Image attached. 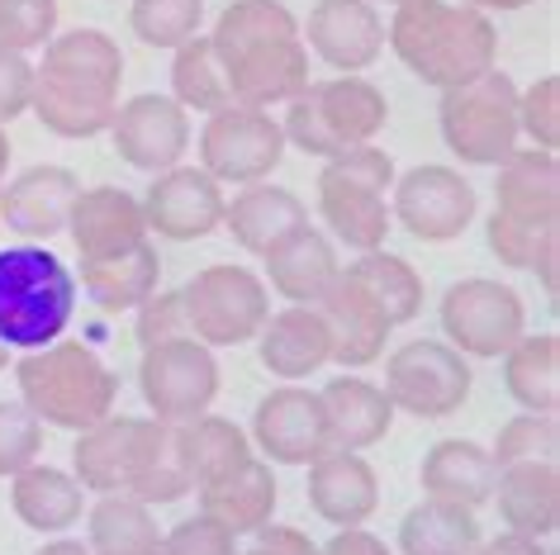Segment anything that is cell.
<instances>
[{"label":"cell","mask_w":560,"mask_h":555,"mask_svg":"<svg viewBox=\"0 0 560 555\" xmlns=\"http://www.w3.org/2000/svg\"><path fill=\"white\" fill-rule=\"evenodd\" d=\"M389 48L418 81L438 91H456L494 72L499 34L489 15L452 0H404L389 20Z\"/></svg>","instance_id":"cell-1"},{"label":"cell","mask_w":560,"mask_h":555,"mask_svg":"<svg viewBox=\"0 0 560 555\" xmlns=\"http://www.w3.org/2000/svg\"><path fill=\"white\" fill-rule=\"evenodd\" d=\"M15 385H20V404L38 423L67 427V433H86V427L109 418L119 399L115 370L86 342H62V338L24 356L15 366Z\"/></svg>","instance_id":"cell-2"},{"label":"cell","mask_w":560,"mask_h":555,"mask_svg":"<svg viewBox=\"0 0 560 555\" xmlns=\"http://www.w3.org/2000/svg\"><path fill=\"white\" fill-rule=\"evenodd\" d=\"M494 214H489V252L509 271H532L541 247L560 238V162L541 147H513L499 162Z\"/></svg>","instance_id":"cell-3"},{"label":"cell","mask_w":560,"mask_h":555,"mask_svg":"<svg viewBox=\"0 0 560 555\" xmlns=\"http://www.w3.org/2000/svg\"><path fill=\"white\" fill-rule=\"evenodd\" d=\"M77 314V281L48 247L20 243L0 252V342L38 352L58 342Z\"/></svg>","instance_id":"cell-4"},{"label":"cell","mask_w":560,"mask_h":555,"mask_svg":"<svg viewBox=\"0 0 560 555\" xmlns=\"http://www.w3.org/2000/svg\"><path fill=\"white\" fill-rule=\"evenodd\" d=\"M389 186H395V162L381 147L361 143L328 157V166L318 172V210H324L332 238L357 252H381L389 238V219H395L385 204Z\"/></svg>","instance_id":"cell-5"},{"label":"cell","mask_w":560,"mask_h":555,"mask_svg":"<svg viewBox=\"0 0 560 555\" xmlns=\"http://www.w3.org/2000/svg\"><path fill=\"white\" fill-rule=\"evenodd\" d=\"M389 105L381 86L361 76H338V81H310L285 109V143H295L310 157H338L347 147L371 143L385 129Z\"/></svg>","instance_id":"cell-6"},{"label":"cell","mask_w":560,"mask_h":555,"mask_svg":"<svg viewBox=\"0 0 560 555\" xmlns=\"http://www.w3.org/2000/svg\"><path fill=\"white\" fill-rule=\"evenodd\" d=\"M442 143L466 166H499L517 147V86L503 72H485L470 86L442 91Z\"/></svg>","instance_id":"cell-7"},{"label":"cell","mask_w":560,"mask_h":555,"mask_svg":"<svg viewBox=\"0 0 560 555\" xmlns=\"http://www.w3.org/2000/svg\"><path fill=\"white\" fill-rule=\"evenodd\" d=\"M180 299H186L190 338L205 346H237L257 338L261 323L271 318L266 285L243 267H205L180 290Z\"/></svg>","instance_id":"cell-8"},{"label":"cell","mask_w":560,"mask_h":555,"mask_svg":"<svg viewBox=\"0 0 560 555\" xmlns=\"http://www.w3.org/2000/svg\"><path fill=\"white\" fill-rule=\"evenodd\" d=\"M138 390L158 423H190L209 413L219 394V361L209 356L205 342L172 338L158 346H143V366H138Z\"/></svg>","instance_id":"cell-9"},{"label":"cell","mask_w":560,"mask_h":555,"mask_svg":"<svg viewBox=\"0 0 560 555\" xmlns=\"http://www.w3.org/2000/svg\"><path fill=\"white\" fill-rule=\"evenodd\" d=\"M385 399L413 418H446L470 399V366L446 342H404L385 361Z\"/></svg>","instance_id":"cell-10"},{"label":"cell","mask_w":560,"mask_h":555,"mask_svg":"<svg viewBox=\"0 0 560 555\" xmlns=\"http://www.w3.org/2000/svg\"><path fill=\"white\" fill-rule=\"evenodd\" d=\"M442 332L452 352L499 361L523 338V299L503 281H456L442 295Z\"/></svg>","instance_id":"cell-11"},{"label":"cell","mask_w":560,"mask_h":555,"mask_svg":"<svg viewBox=\"0 0 560 555\" xmlns=\"http://www.w3.org/2000/svg\"><path fill=\"white\" fill-rule=\"evenodd\" d=\"M285 152V133L266 109H247V105H229L219 115H209L200 129V172H209L223 186H257L261 176H271V166Z\"/></svg>","instance_id":"cell-12"},{"label":"cell","mask_w":560,"mask_h":555,"mask_svg":"<svg viewBox=\"0 0 560 555\" xmlns=\"http://www.w3.org/2000/svg\"><path fill=\"white\" fill-rule=\"evenodd\" d=\"M214 58H219L223 86H229V101L247 109L290 105L310 86V48L300 38H266V44L223 48Z\"/></svg>","instance_id":"cell-13"},{"label":"cell","mask_w":560,"mask_h":555,"mask_svg":"<svg viewBox=\"0 0 560 555\" xmlns=\"http://www.w3.org/2000/svg\"><path fill=\"white\" fill-rule=\"evenodd\" d=\"M389 214L423 243H456L475 219V190L452 166H413L395 180Z\"/></svg>","instance_id":"cell-14"},{"label":"cell","mask_w":560,"mask_h":555,"mask_svg":"<svg viewBox=\"0 0 560 555\" xmlns=\"http://www.w3.org/2000/svg\"><path fill=\"white\" fill-rule=\"evenodd\" d=\"M109 138H115V152L133 172H172L180 166L190 147V119L172 95H133L115 109L109 119Z\"/></svg>","instance_id":"cell-15"},{"label":"cell","mask_w":560,"mask_h":555,"mask_svg":"<svg viewBox=\"0 0 560 555\" xmlns=\"http://www.w3.org/2000/svg\"><path fill=\"white\" fill-rule=\"evenodd\" d=\"M143 204V224L148 233H158L166 243H195L205 233H214L223 224V190L219 180L200 172V166H172V172L152 176Z\"/></svg>","instance_id":"cell-16"},{"label":"cell","mask_w":560,"mask_h":555,"mask_svg":"<svg viewBox=\"0 0 560 555\" xmlns=\"http://www.w3.org/2000/svg\"><path fill=\"white\" fill-rule=\"evenodd\" d=\"M252 441L271 456L276 465H310L328 451V423L318 394L285 385L271 390L252 413Z\"/></svg>","instance_id":"cell-17"},{"label":"cell","mask_w":560,"mask_h":555,"mask_svg":"<svg viewBox=\"0 0 560 555\" xmlns=\"http://www.w3.org/2000/svg\"><path fill=\"white\" fill-rule=\"evenodd\" d=\"M300 44H310V52L338 67L342 76H357L385 52V24L371 0H318Z\"/></svg>","instance_id":"cell-18"},{"label":"cell","mask_w":560,"mask_h":555,"mask_svg":"<svg viewBox=\"0 0 560 555\" xmlns=\"http://www.w3.org/2000/svg\"><path fill=\"white\" fill-rule=\"evenodd\" d=\"M318 318H324V328H328L332 361H342V366H352V370L381 361L385 356V338L395 332L389 328V318L381 314V304H375L347 271H338V281L324 290V299H318Z\"/></svg>","instance_id":"cell-19"},{"label":"cell","mask_w":560,"mask_h":555,"mask_svg":"<svg viewBox=\"0 0 560 555\" xmlns=\"http://www.w3.org/2000/svg\"><path fill=\"white\" fill-rule=\"evenodd\" d=\"M81 180L67 166H30L0 190V219L20 238H58L72 219Z\"/></svg>","instance_id":"cell-20"},{"label":"cell","mask_w":560,"mask_h":555,"mask_svg":"<svg viewBox=\"0 0 560 555\" xmlns=\"http://www.w3.org/2000/svg\"><path fill=\"white\" fill-rule=\"evenodd\" d=\"M67 228H72V243H77L81 261H105V257H119V252H129V247L148 243L143 204L119 186L81 190Z\"/></svg>","instance_id":"cell-21"},{"label":"cell","mask_w":560,"mask_h":555,"mask_svg":"<svg viewBox=\"0 0 560 555\" xmlns=\"http://www.w3.org/2000/svg\"><path fill=\"white\" fill-rule=\"evenodd\" d=\"M30 109L38 115V123H44L48 133L86 143V138L109 129V119H115V109H119V91H105V86H91V81L58 76V72L34 67Z\"/></svg>","instance_id":"cell-22"},{"label":"cell","mask_w":560,"mask_h":555,"mask_svg":"<svg viewBox=\"0 0 560 555\" xmlns=\"http://www.w3.org/2000/svg\"><path fill=\"white\" fill-rule=\"evenodd\" d=\"M310 504L318 518L332 527H361L381 508V480L361 461V451H338L328 447L318 461H310Z\"/></svg>","instance_id":"cell-23"},{"label":"cell","mask_w":560,"mask_h":555,"mask_svg":"<svg viewBox=\"0 0 560 555\" xmlns=\"http://www.w3.org/2000/svg\"><path fill=\"white\" fill-rule=\"evenodd\" d=\"M138 437H143V418H124V413L119 418L109 413V418L86 427L72 447V480L91 494H129Z\"/></svg>","instance_id":"cell-24"},{"label":"cell","mask_w":560,"mask_h":555,"mask_svg":"<svg viewBox=\"0 0 560 555\" xmlns=\"http://www.w3.org/2000/svg\"><path fill=\"white\" fill-rule=\"evenodd\" d=\"M499 518L509 522V532L523 536H551L560 527V470L556 461H517L499 465L494 494Z\"/></svg>","instance_id":"cell-25"},{"label":"cell","mask_w":560,"mask_h":555,"mask_svg":"<svg viewBox=\"0 0 560 555\" xmlns=\"http://www.w3.org/2000/svg\"><path fill=\"white\" fill-rule=\"evenodd\" d=\"M324 361H332V342L314 304H290L261 323V366L276 380H304Z\"/></svg>","instance_id":"cell-26"},{"label":"cell","mask_w":560,"mask_h":555,"mask_svg":"<svg viewBox=\"0 0 560 555\" xmlns=\"http://www.w3.org/2000/svg\"><path fill=\"white\" fill-rule=\"evenodd\" d=\"M223 224H229L233 243L252 257H266L271 247H280L290 233L310 228V210L300 204V196L280 186H247L233 204H223Z\"/></svg>","instance_id":"cell-27"},{"label":"cell","mask_w":560,"mask_h":555,"mask_svg":"<svg viewBox=\"0 0 560 555\" xmlns=\"http://www.w3.org/2000/svg\"><path fill=\"white\" fill-rule=\"evenodd\" d=\"M324 423H328V447L338 451H366L375 441H385L389 423H395V404L385 399V390H375L361 376H342L332 380L324 394Z\"/></svg>","instance_id":"cell-28"},{"label":"cell","mask_w":560,"mask_h":555,"mask_svg":"<svg viewBox=\"0 0 560 555\" xmlns=\"http://www.w3.org/2000/svg\"><path fill=\"white\" fill-rule=\"evenodd\" d=\"M418 480H423V494L438 498V504L480 508V504H489V494H494L499 465L480 441H438V447L423 456Z\"/></svg>","instance_id":"cell-29"},{"label":"cell","mask_w":560,"mask_h":555,"mask_svg":"<svg viewBox=\"0 0 560 555\" xmlns=\"http://www.w3.org/2000/svg\"><path fill=\"white\" fill-rule=\"evenodd\" d=\"M261 261H266V275H271V290L285 295L290 304H318L324 290L338 281V271H342L332 243L318 228L290 233V238L280 247H271Z\"/></svg>","instance_id":"cell-30"},{"label":"cell","mask_w":560,"mask_h":555,"mask_svg":"<svg viewBox=\"0 0 560 555\" xmlns=\"http://www.w3.org/2000/svg\"><path fill=\"white\" fill-rule=\"evenodd\" d=\"M200 508H205V518L223 522L233 536L257 532V527H266L271 522V512H276V475H271V465L243 461L237 470H229V475L200 484Z\"/></svg>","instance_id":"cell-31"},{"label":"cell","mask_w":560,"mask_h":555,"mask_svg":"<svg viewBox=\"0 0 560 555\" xmlns=\"http://www.w3.org/2000/svg\"><path fill=\"white\" fill-rule=\"evenodd\" d=\"M158 281H162V261L152 243H138L129 252L105 261H81V290L109 314L138 309L143 299L158 295Z\"/></svg>","instance_id":"cell-32"},{"label":"cell","mask_w":560,"mask_h":555,"mask_svg":"<svg viewBox=\"0 0 560 555\" xmlns=\"http://www.w3.org/2000/svg\"><path fill=\"white\" fill-rule=\"evenodd\" d=\"M503 385L523 404V413H556L560 409V338L537 332L517 338L503 352Z\"/></svg>","instance_id":"cell-33"},{"label":"cell","mask_w":560,"mask_h":555,"mask_svg":"<svg viewBox=\"0 0 560 555\" xmlns=\"http://www.w3.org/2000/svg\"><path fill=\"white\" fill-rule=\"evenodd\" d=\"M86 532L91 555H162V527L133 494H101L86 512Z\"/></svg>","instance_id":"cell-34"},{"label":"cell","mask_w":560,"mask_h":555,"mask_svg":"<svg viewBox=\"0 0 560 555\" xmlns=\"http://www.w3.org/2000/svg\"><path fill=\"white\" fill-rule=\"evenodd\" d=\"M176 447H180V461H186L190 489H200V484L229 475V470L252 461V437L233 418H214V413H200V418L180 423Z\"/></svg>","instance_id":"cell-35"},{"label":"cell","mask_w":560,"mask_h":555,"mask_svg":"<svg viewBox=\"0 0 560 555\" xmlns=\"http://www.w3.org/2000/svg\"><path fill=\"white\" fill-rule=\"evenodd\" d=\"M10 504H15L20 522L34 527V532H67V527L86 512L81 484L67 475V470H52V465H38V461L15 475Z\"/></svg>","instance_id":"cell-36"},{"label":"cell","mask_w":560,"mask_h":555,"mask_svg":"<svg viewBox=\"0 0 560 555\" xmlns=\"http://www.w3.org/2000/svg\"><path fill=\"white\" fill-rule=\"evenodd\" d=\"M129 494L138 504H176L190 494V475L176 447V427L143 418V437H138V461H133V484Z\"/></svg>","instance_id":"cell-37"},{"label":"cell","mask_w":560,"mask_h":555,"mask_svg":"<svg viewBox=\"0 0 560 555\" xmlns=\"http://www.w3.org/2000/svg\"><path fill=\"white\" fill-rule=\"evenodd\" d=\"M475 546H480L475 508L423 498V504L399 522V551L404 555H475Z\"/></svg>","instance_id":"cell-38"},{"label":"cell","mask_w":560,"mask_h":555,"mask_svg":"<svg viewBox=\"0 0 560 555\" xmlns=\"http://www.w3.org/2000/svg\"><path fill=\"white\" fill-rule=\"evenodd\" d=\"M347 275L366 290V295L381 304V314L389 318V328L409 323V318H418V309H423V281H418V271L409 267L404 257L395 252H361L352 267H347Z\"/></svg>","instance_id":"cell-39"},{"label":"cell","mask_w":560,"mask_h":555,"mask_svg":"<svg viewBox=\"0 0 560 555\" xmlns=\"http://www.w3.org/2000/svg\"><path fill=\"white\" fill-rule=\"evenodd\" d=\"M44 72L77 76V81H91V86L119 91V81H124V52H119L115 38L101 34V29H72V34H62V38H52V44H48Z\"/></svg>","instance_id":"cell-40"},{"label":"cell","mask_w":560,"mask_h":555,"mask_svg":"<svg viewBox=\"0 0 560 555\" xmlns=\"http://www.w3.org/2000/svg\"><path fill=\"white\" fill-rule=\"evenodd\" d=\"M172 101L180 109H200V115H219V109H229V86H223V72H219V58L214 48H209V38L195 34L190 44L176 48L172 58Z\"/></svg>","instance_id":"cell-41"},{"label":"cell","mask_w":560,"mask_h":555,"mask_svg":"<svg viewBox=\"0 0 560 555\" xmlns=\"http://www.w3.org/2000/svg\"><path fill=\"white\" fill-rule=\"evenodd\" d=\"M205 0H133L129 24L148 48H180L200 34Z\"/></svg>","instance_id":"cell-42"},{"label":"cell","mask_w":560,"mask_h":555,"mask_svg":"<svg viewBox=\"0 0 560 555\" xmlns=\"http://www.w3.org/2000/svg\"><path fill=\"white\" fill-rule=\"evenodd\" d=\"M494 465H517V461H556L560 456V423L556 413H517L499 427L494 441Z\"/></svg>","instance_id":"cell-43"},{"label":"cell","mask_w":560,"mask_h":555,"mask_svg":"<svg viewBox=\"0 0 560 555\" xmlns=\"http://www.w3.org/2000/svg\"><path fill=\"white\" fill-rule=\"evenodd\" d=\"M44 451V423L34 418L20 399L0 404V480H15L20 470H30Z\"/></svg>","instance_id":"cell-44"},{"label":"cell","mask_w":560,"mask_h":555,"mask_svg":"<svg viewBox=\"0 0 560 555\" xmlns=\"http://www.w3.org/2000/svg\"><path fill=\"white\" fill-rule=\"evenodd\" d=\"M58 29V0H0V48L30 52Z\"/></svg>","instance_id":"cell-45"},{"label":"cell","mask_w":560,"mask_h":555,"mask_svg":"<svg viewBox=\"0 0 560 555\" xmlns=\"http://www.w3.org/2000/svg\"><path fill=\"white\" fill-rule=\"evenodd\" d=\"M517 133L532 138V147H560V76H541L532 91H517Z\"/></svg>","instance_id":"cell-46"},{"label":"cell","mask_w":560,"mask_h":555,"mask_svg":"<svg viewBox=\"0 0 560 555\" xmlns=\"http://www.w3.org/2000/svg\"><path fill=\"white\" fill-rule=\"evenodd\" d=\"M172 338H190L180 290H166V295H152V299L138 304V342L158 346V342H172Z\"/></svg>","instance_id":"cell-47"},{"label":"cell","mask_w":560,"mask_h":555,"mask_svg":"<svg viewBox=\"0 0 560 555\" xmlns=\"http://www.w3.org/2000/svg\"><path fill=\"white\" fill-rule=\"evenodd\" d=\"M162 555H237V551H233L229 527L200 512V518H186L162 536Z\"/></svg>","instance_id":"cell-48"},{"label":"cell","mask_w":560,"mask_h":555,"mask_svg":"<svg viewBox=\"0 0 560 555\" xmlns=\"http://www.w3.org/2000/svg\"><path fill=\"white\" fill-rule=\"evenodd\" d=\"M30 95H34V62L24 58V52L0 48V123L24 115Z\"/></svg>","instance_id":"cell-49"},{"label":"cell","mask_w":560,"mask_h":555,"mask_svg":"<svg viewBox=\"0 0 560 555\" xmlns=\"http://www.w3.org/2000/svg\"><path fill=\"white\" fill-rule=\"evenodd\" d=\"M318 555H389V546H385L381 536L361 532V527H342L338 536L318 546Z\"/></svg>","instance_id":"cell-50"},{"label":"cell","mask_w":560,"mask_h":555,"mask_svg":"<svg viewBox=\"0 0 560 555\" xmlns=\"http://www.w3.org/2000/svg\"><path fill=\"white\" fill-rule=\"evenodd\" d=\"M475 555H551L541 546V536H523V532H499L475 546Z\"/></svg>","instance_id":"cell-51"},{"label":"cell","mask_w":560,"mask_h":555,"mask_svg":"<svg viewBox=\"0 0 560 555\" xmlns=\"http://www.w3.org/2000/svg\"><path fill=\"white\" fill-rule=\"evenodd\" d=\"M556 261H560V238H551V243H546L541 247V257L537 261H532V271H537V281L546 285V290H551V295H556Z\"/></svg>","instance_id":"cell-52"},{"label":"cell","mask_w":560,"mask_h":555,"mask_svg":"<svg viewBox=\"0 0 560 555\" xmlns=\"http://www.w3.org/2000/svg\"><path fill=\"white\" fill-rule=\"evenodd\" d=\"M460 5L480 10V15H513V10H527L532 0H460Z\"/></svg>","instance_id":"cell-53"},{"label":"cell","mask_w":560,"mask_h":555,"mask_svg":"<svg viewBox=\"0 0 560 555\" xmlns=\"http://www.w3.org/2000/svg\"><path fill=\"white\" fill-rule=\"evenodd\" d=\"M38 555H91V546H81V541H52V546H44V551H38Z\"/></svg>","instance_id":"cell-54"},{"label":"cell","mask_w":560,"mask_h":555,"mask_svg":"<svg viewBox=\"0 0 560 555\" xmlns=\"http://www.w3.org/2000/svg\"><path fill=\"white\" fill-rule=\"evenodd\" d=\"M5 166H10V138H5V123H0V180H5Z\"/></svg>","instance_id":"cell-55"},{"label":"cell","mask_w":560,"mask_h":555,"mask_svg":"<svg viewBox=\"0 0 560 555\" xmlns=\"http://www.w3.org/2000/svg\"><path fill=\"white\" fill-rule=\"evenodd\" d=\"M243 555H285V551H276V546H252V551H243Z\"/></svg>","instance_id":"cell-56"},{"label":"cell","mask_w":560,"mask_h":555,"mask_svg":"<svg viewBox=\"0 0 560 555\" xmlns=\"http://www.w3.org/2000/svg\"><path fill=\"white\" fill-rule=\"evenodd\" d=\"M5 366H10V346L0 342V370H5Z\"/></svg>","instance_id":"cell-57"},{"label":"cell","mask_w":560,"mask_h":555,"mask_svg":"<svg viewBox=\"0 0 560 555\" xmlns=\"http://www.w3.org/2000/svg\"><path fill=\"white\" fill-rule=\"evenodd\" d=\"M389 5H404V0H389Z\"/></svg>","instance_id":"cell-58"},{"label":"cell","mask_w":560,"mask_h":555,"mask_svg":"<svg viewBox=\"0 0 560 555\" xmlns=\"http://www.w3.org/2000/svg\"><path fill=\"white\" fill-rule=\"evenodd\" d=\"M0 190H5V180H0Z\"/></svg>","instance_id":"cell-59"}]
</instances>
